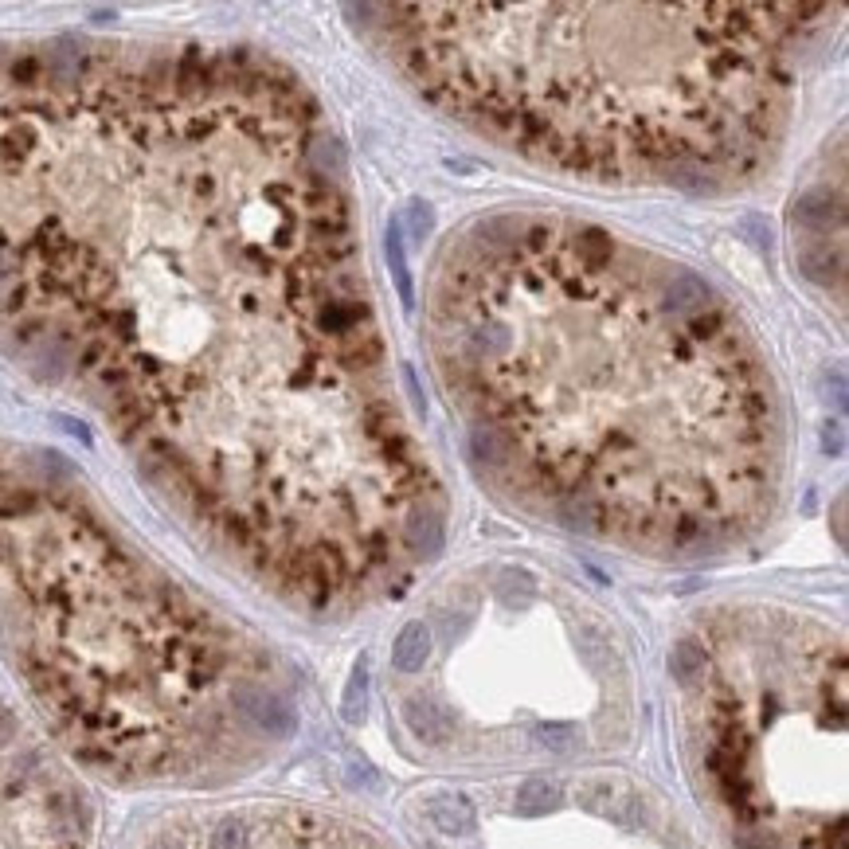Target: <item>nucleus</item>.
Returning <instances> with one entry per match:
<instances>
[{
  "instance_id": "1",
  "label": "nucleus",
  "mask_w": 849,
  "mask_h": 849,
  "mask_svg": "<svg viewBox=\"0 0 849 849\" xmlns=\"http://www.w3.org/2000/svg\"><path fill=\"white\" fill-rule=\"evenodd\" d=\"M298 79L204 47L0 59V325L286 591L392 576L439 509Z\"/></svg>"
},
{
  "instance_id": "2",
  "label": "nucleus",
  "mask_w": 849,
  "mask_h": 849,
  "mask_svg": "<svg viewBox=\"0 0 849 849\" xmlns=\"http://www.w3.org/2000/svg\"><path fill=\"white\" fill-rule=\"evenodd\" d=\"M670 263L595 224L497 216L435 278V357L474 458L583 533L693 548L756 525L779 411L724 302L677 310Z\"/></svg>"
},
{
  "instance_id": "3",
  "label": "nucleus",
  "mask_w": 849,
  "mask_h": 849,
  "mask_svg": "<svg viewBox=\"0 0 849 849\" xmlns=\"http://www.w3.org/2000/svg\"><path fill=\"white\" fill-rule=\"evenodd\" d=\"M392 63L540 165L705 184L760 165L826 4H372Z\"/></svg>"
},
{
  "instance_id": "4",
  "label": "nucleus",
  "mask_w": 849,
  "mask_h": 849,
  "mask_svg": "<svg viewBox=\"0 0 849 849\" xmlns=\"http://www.w3.org/2000/svg\"><path fill=\"white\" fill-rule=\"evenodd\" d=\"M16 572L32 599V681L94 756L161 771L224 728V705L263 736L294 709L270 685H227V650L177 587L145 580L102 529L40 493L16 517Z\"/></svg>"
},
{
  "instance_id": "5",
  "label": "nucleus",
  "mask_w": 849,
  "mask_h": 849,
  "mask_svg": "<svg viewBox=\"0 0 849 849\" xmlns=\"http://www.w3.org/2000/svg\"><path fill=\"white\" fill-rule=\"evenodd\" d=\"M431 654V630L423 623H407L392 646V666L400 673H419Z\"/></svg>"
},
{
  "instance_id": "6",
  "label": "nucleus",
  "mask_w": 849,
  "mask_h": 849,
  "mask_svg": "<svg viewBox=\"0 0 849 849\" xmlns=\"http://www.w3.org/2000/svg\"><path fill=\"white\" fill-rule=\"evenodd\" d=\"M403 716H407V724H411V732H415L419 740H427V744H443V740H447V720H443V713H439L431 701L407 697V701H403Z\"/></svg>"
},
{
  "instance_id": "7",
  "label": "nucleus",
  "mask_w": 849,
  "mask_h": 849,
  "mask_svg": "<svg viewBox=\"0 0 849 849\" xmlns=\"http://www.w3.org/2000/svg\"><path fill=\"white\" fill-rule=\"evenodd\" d=\"M431 822L443 834L458 838V834H470L474 830V810H470V803L462 795H439V799H431Z\"/></svg>"
},
{
  "instance_id": "8",
  "label": "nucleus",
  "mask_w": 849,
  "mask_h": 849,
  "mask_svg": "<svg viewBox=\"0 0 849 849\" xmlns=\"http://www.w3.org/2000/svg\"><path fill=\"white\" fill-rule=\"evenodd\" d=\"M384 255H388V267H392V278H396V290H400L403 310H411V306H415V282H411L407 255H403V227H400V220H392V224H388Z\"/></svg>"
},
{
  "instance_id": "9",
  "label": "nucleus",
  "mask_w": 849,
  "mask_h": 849,
  "mask_svg": "<svg viewBox=\"0 0 849 849\" xmlns=\"http://www.w3.org/2000/svg\"><path fill=\"white\" fill-rule=\"evenodd\" d=\"M670 670L681 685H697V681H705V670H709V654H705V646H701L697 638H681L670 654Z\"/></svg>"
},
{
  "instance_id": "10",
  "label": "nucleus",
  "mask_w": 849,
  "mask_h": 849,
  "mask_svg": "<svg viewBox=\"0 0 849 849\" xmlns=\"http://www.w3.org/2000/svg\"><path fill=\"white\" fill-rule=\"evenodd\" d=\"M556 803H560V791L552 783H544V779H529L517 791V810H525V814H540V810H548Z\"/></svg>"
},
{
  "instance_id": "11",
  "label": "nucleus",
  "mask_w": 849,
  "mask_h": 849,
  "mask_svg": "<svg viewBox=\"0 0 849 849\" xmlns=\"http://www.w3.org/2000/svg\"><path fill=\"white\" fill-rule=\"evenodd\" d=\"M364 709H368V670L360 662L353 681H349V689H345V720H353V724L364 720Z\"/></svg>"
},
{
  "instance_id": "12",
  "label": "nucleus",
  "mask_w": 849,
  "mask_h": 849,
  "mask_svg": "<svg viewBox=\"0 0 849 849\" xmlns=\"http://www.w3.org/2000/svg\"><path fill=\"white\" fill-rule=\"evenodd\" d=\"M407 208H411V239H415V243H423V239L431 235V220H435V216H431V204L411 200Z\"/></svg>"
},
{
  "instance_id": "13",
  "label": "nucleus",
  "mask_w": 849,
  "mask_h": 849,
  "mask_svg": "<svg viewBox=\"0 0 849 849\" xmlns=\"http://www.w3.org/2000/svg\"><path fill=\"white\" fill-rule=\"evenodd\" d=\"M540 740H544L548 748L564 752V748L576 744V728H568V724H548V728H540Z\"/></svg>"
}]
</instances>
